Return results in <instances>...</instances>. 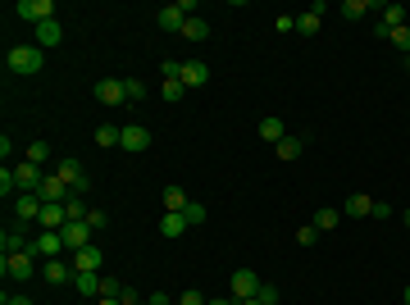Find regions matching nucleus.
Returning a JSON list of instances; mask_svg holds the SVG:
<instances>
[{"mask_svg":"<svg viewBox=\"0 0 410 305\" xmlns=\"http://www.w3.org/2000/svg\"><path fill=\"white\" fill-rule=\"evenodd\" d=\"M28 160H33L37 169H46V160H51V146H46V142H33V146H28Z\"/></svg>","mask_w":410,"mask_h":305,"instance_id":"nucleus-35","label":"nucleus"},{"mask_svg":"<svg viewBox=\"0 0 410 305\" xmlns=\"http://www.w3.org/2000/svg\"><path fill=\"white\" fill-rule=\"evenodd\" d=\"M42 205H46V201L37 196V192H23V196H14V219H19V228L37 223V219H42Z\"/></svg>","mask_w":410,"mask_h":305,"instance_id":"nucleus-8","label":"nucleus"},{"mask_svg":"<svg viewBox=\"0 0 410 305\" xmlns=\"http://www.w3.org/2000/svg\"><path fill=\"white\" fill-rule=\"evenodd\" d=\"M205 301H210V296H201V292H196V287H187V292L178 296V301H173V305H205Z\"/></svg>","mask_w":410,"mask_h":305,"instance_id":"nucleus-41","label":"nucleus"},{"mask_svg":"<svg viewBox=\"0 0 410 305\" xmlns=\"http://www.w3.org/2000/svg\"><path fill=\"white\" fill-rule=\"evenodd\" d=\"M60 237H64V251H82V246H91V223H64L60 228Z\"/></svg>","mask_w":410,"mask_h":305,"instance_id":"nucleus-13","label":"nucleus"},{"mask_svg":"<svg viewBox=\"0 0 410 305\" xmlns=\"http://www.w3.org/2000/svg\"><path fill=\"white\" fill-rule=\"evenodd\" d=\"M119 301H123V305H141V296L132 292V287H123V296H119Z\"/></svg>","mask_w":410,"mask_h":305,"instance_id":"nucleus-44","label":"nucleus"},{"mask_svg":"<svg viewBox=\"0 0 410 305\" xmlns=\"http://www.w3.org/2000/svg\"><path fill=\"white\" fill-rule=\"evenodd\" d=\"M14 178H19V196H23V192H42V183H46V174L37 169L33 160H23L19 169H14Z\"/></svg>","mask_w":410,"mask_h":305,"instance_id":"nucleus-15","label":"nucleus"},{"mask_svg":"<svg viewBox=\"0 0 410 305\" xmlns=\"http://www.w3.org/2000/svg\"><path fill=\"white\" fill-rule=\"evenodd\" d=\"M160 201H164V214H183V210L192 205V196H187V192H183L178 183H169V187H164V192H160Z\"/></svg>","mask_w":410,"mask_h":305,"instance_id":"nucleus-16","label":"nucleus"},{"mask_svg":"<svg viewBox=\"0 0 410 305\" xmlns=\"http://www.w3.org/2000/svg\"><path fill=\"white\" fill-rule=\"evenodd\" d=\"M314 228H319V232H333V228H337V210L324 205L319 214H314Z\"/></svg>","mask_w":410,"mask_h":305,"instance_id":"nucleus-32","label":"nucleus"},{"mask_svg":"<svg viewBox=\"0 0 410 305\" xmlns=\"http://www.w3.org/2000/svg\"><path fill=\"white\" fill-rule=\"evenodd\" d=\"M14 14L42 28V23H51V19H55V0H19V5H14Z\"/></svg>","mask_w":410,"mask_h":305,"instance_id":"nucleus-5","label":"nucleus"},{"mask_svg":"<svg viewBox=\"0 0 410 305\" xmlns=\"http://www.w3.org/2000/svg\"><path fill=\"white\" fill-rule=\"evenodd\" d=\"M274 28H278V33H296V14H278Z\"/></svg>","mask_w":410,"mask_h":305,"instance_id":"nucleus-43","label":"nucleus"},{"mask_svg":"<svg viewBox=\"0 0 410 305\" xmlns=\"http://www.w3.org/2000/svg\"><path fill=\"white\" fill-rule=\"evenodd\" d=\"M73 269L78 273H100V269H105V251H100L96 241L82 246V251H73Z\"/></svg>","mask_w":410,"mask_h":305,"instance_id":"nucleus-10","label":"nucleus"},{"mask_svg":"<svg viewBox=\"0 0 410 305\" xmlns=\"http://www.w3.org/2000/svg\"><path fill=\"white\" fill-rule=\"evenodd\" d=\"M183 37H187V41H205V37H210V23H205L201 14H192V19L183 23Z\"/></svg>","mask_w":410,"mask_h":305,"instance_id":"nucleus-26","label":"nucleus"},{"mask_svg":"<svg viewBox=\"0 0 410 305\" xmlns=\"http://www.w3.org/2000/svg\"><path fill=\"white\" fill-rule=\"evenodd\" d=\"M87 223H91V232H105V228H109V214H105V210H91V214H87Z\"/></svg>","mask_w":410,"mask_h":305,"instance_id":"nucleus-38","label":"nucleus"},{"mask_svg":"<svg viewBox=\"0 0 410 305\" xmlns=\"http://www.w3.org/2000/svg\"><path fill=\"white\" fill-rule=\"evenodd\" d=\"M55 174L64 178V187L73 192V196H87V187H91V178L82 174V164H78V160H60V164H55Z\"/></svg>","mask_w":410,"mask_h":305,"instance_id":"nucleus-3","label":"nucleus"},{"mask_svg":"<svg viewBox=\"0 0 410 305\" xmlns=\"http://www.w3.org/2000/svg\"><path fill=\"white\" fill-rule=\"evenodd\" d=\"M346 214H351V219H369V214H374V196L351 192V196H346Z\"/></svg>","mask_w":410,"mask_h":305,"instance_id":"nucleus-23","label":"nucleus"},{"mask_svg":"<svg viewBox=\"0 0 410 305\" xmlns=\"http://www.w3.org/2000/svg\"><path fill=\"white\" fill-rule=\"evenodd\" d=\"M183 232H192V223H187L183 214H164L160 219V237H183Z\"/></svg>","mask_w":410,"mask_h":305,"instance_id":"nucleus-24","label":"nucleus"},{"mask_svg":"<svg viewBox=\"0 0 410 305\" xmlns=\"http://www.w3.org/2000/svg\"><path fill=\"white\" fill-rule=\"evenodd\" d=\"M0 305H33V301H28V296H10V292H5V301H0Z\"/></svg>","mask_w":410,"mask_h":305,"instance_id":"nucleus-45","label":"nucleus"},{"mask_svg":"<svg viewBox=\"0 0 410 305\" xmlns=\"http://www.w3.org/2000/svg\"><path fill=\"white\" fill-rule=\"evenodd\" d=\"M37 196H42L46 205H64V201L73 196V192H69V187H64V178H60V174H55V169H51V174H46V183H42V192H37Z\"/></svg>","mask_w":410,"mask_h":305,"instance_id":"nucleus-11","label":"nucleus"},{"mask_svg":"<svg viewBox=\"0 0 410 305\" xmlns=\"http://www.w3.org/2000/svg\"><path fill=\"white\" fill-rule=\"evenodd\" d=\"M91 305H123V301H114V296H100V301H91Z\"/></svg>","mask_w":410,"mask_h":305,"instance_id":"nucleus-48","label":"nucleus"},{"mask_svg":"<svg viewBox=\"0 0 410 305\" xmlns=\"http://www.w3.org/2000/svg\"><path fill=\"white\" fill-rule=\"evenodd\" d=\"M141 305H151V301H141Z\"/></svg>","mask_w":410,"mask_h":305,"instance_id":"nucleus-52","label":"nucleus"},{"mask_svg":"<svg viewBox=\"0 0 410 305\" xmlns=\"http://www.w3.org/2000/svg\"><path fill=\"white\" fill-rule=\"evenodd\" d=\"M205 305H238V301H228V296H210Z\"/></svg>","mask_w":410,"mask_h":305,"instance_id":"nucleus-46","label":"nucleus"},{"mask_svg":"<svg viewBox=\"0 0 410 305\" xmlns=\"http://www.w3.org/2000/svg\"><path fill=\"white\" fill-rule=\"evenodd\" d=\"M123 87H128V100H146L151 96V87H146L141 77H123Z\"/></svg>","mask_w":410,"mask_h":305,"instance_id":"nucleus-33","label":"nucleus"},{"mask_svg":"<svg viewBox=\"0 0 410 305\" xmlns=\"http://www.w3.org/2000/svg\"><path fill=\"white\" fill-rule=\"evenodd\" d=\"M369 10H374V5H369V0H346V5H342V10H337V14H342L346 23H356V19H365Z\"/></svg>","mask_w":410,"mask_h":305,"instance_id":"nucleus-28","label":"nucleus"},{"mask_svg":"<svg viewBox=\"0 0 410 305\" xmlns=\"http://www.w3.org/2000/svg\"><path fill=\"white\" fill-rule=\"evenodd\" d=\"M160 96L169 100V105H178V100L187 96V87H183V82H178V77H173V82H160Z\"/></svg>","mask_w":410,"mask_h":305,"instance_id":"nucleus-31","label":"nucleus"},{"mask_svg":"<svg viewBox=\"0 0 410 305\" xmlns=\"http://www.w3.org/2000/svg\"><path fill=\"white\" fill-rule=\"evenodd\" d=\"M319 28H324V19H319V14H310V10H305L301 19H296V33H301V37H314Z\"/></svg>","mask_w":410,"mask_h":305,"instance_id":"nucleus-30","label":"nucleus"},{"mask_svg":"<svg viewBox=\"0 0 410 305\" xmlns=\"http://www.w3.org/2000/svg\"><path fill=\"white\" fill-rule=\"evenodd\" d=\"M296 241H301V246H314V241H319V228H314V223H301V232H296Z\"/></svg>","mask_w":410,"mask_h":305,"instance_id":"nucleus-39","label":"nucleus"},{"mask_svg":"<svg viewBox=\"0 0 410 305\" xmlns=\"http://www.w3.org/2000/svg\"><path fill=\"white\" fill-rule=\"evenodd\" d=\"M178 82H183L187 91H192V87H205V82H210V64H201V59H187V64H183V77H178Z\"/></svg>","mask_w":410,"mask_h":305,"instance_id":"nucleus-17","label":"nucleus"},{"mask_svg":"<svg viewBox=\"0 0 410 305\" xmlns=\"http://www.w3.org/2000/svg\"><path fill=\"white\" fill-rule=\"evenodd\" d=\"M100 296H114V301H119L123 283H119V278H109V273H100Z\"/></svg>","mask_w":410,"mask_h":305,"instance_id":"nucleus-36","label":"nucleus"},{"mask_svg":"<svg viewBox=\"0 0 410 305\" xmlns=\"http://www.w3.org/2000/svg\"><path fill=\"white\" fill-rule=\"evenodd\" d=\"M260 287H265V283H260L256 269H238V273H233V301H251Z\"/></svg>","mask_w":410,"mask_h":305,"instance_id":"nucleus-9","label":"nucleus"},{"mask_svg":"<svg viewBox=\"0 0 410 305\" xmlns=\"http://www.w3.org/2000/svg\"><path fill=\"white\" fill-rule=\"evenodd\" d=\"M91 91H96L100 105H123V100H128V87H123L119 77H100V82H96Z\"/></svg>","mask_w":410,"mask_h":305,"instance_id":"nucleus-12","label":"nucleus"},{"mask_svg":"<svg viewBox=\"0 0 410 305\" xmlns=\"http://www.w3.org/2000/svg\"><path fill=\"white\" fill-rule=\"evenodd\" d=\"M23 232H28V228H19V223L0 232V255H23V251H28V246H33V237H23Z\"/></svg>","mask_w":410,"mask_h":305,"instance_id":"nucleus-14","label":"nucleus"},{"mask_svg":"<svg viewBox=\"0 0 410 305\" xmlns=\"http://www.w3.org/2000/svg\"><path fill=\"white\" fill-rule=\"evenodd\" d=\"M301 155V137H283L278 142V160H296Z\"/></svg>","mask_w":410,"mask_h":305,"instance_id":"nucleus-34","label":"nucleus"},{"mask_svg":"<svg viewBox=\"0 0 410 305\" xmlns=\"http://www.w3.org/2000/svg\"><path fill=\"white\" fill-rule=\"evenodd\" d=\"M0 273L23 283V278H33V273H37V255H28V251H23V255H0Z\"/></svg>","mask_w":410,"mask_h":305,"instance_id":"nucleus-6","label":"nucleus"},{"mask_svg":"<svg viewBox=\"0 0 410 305\" xmlns=\"http://www.w3.org/2000/svg\"><path fill=\"white\" fill-rule=\"evenodd\" d=\"M64 41V28H60V23H42V28H37V46H42V50H55V46Z\"/></svg>","mask_w":410,"mask_h":305,"instance_id":"nucleus-21","label":"nucleus"},{"mask_svg":"<svg viewBox=\"0 0 410 305\" xmlns=\"http://www.w3.org/2000/svg\"><path fill=\"white\" fill-rule=\"evenodd\" d=\"M183 219L192 223V228H201V223H205V205H201V201H192V205L183 210Z\"/></svg>","mask_w":410,"mask_h":305,"instance_id":"nucleus-37","label":"nucleus"},{"mask_svg":"<svg viewBox=\"0 0 410 305\" xmlns=\"http://www.w3.org/2000/svg\"><path fill=\"white\" fill-rule=\"evenodd\" d=\"M238 305H265V301H260V296H251V301H238Z\"/></svg>","mask_w":410,"mask_h":305,"instance_id":"nucleus-49","label":"nucleus"},{"mask_svg":"<svg viewBox=\"0 0 410 305\" xmlns=\"http://www.w3.org/2000/svg\"><path fill=\"white\" fill-rule=\"evenodd\" d=\"M28 255H37V260H60V255H64V237H60V232H37Z\"/></svg>","mask_w":410,"mask_h":305,"instance_id":"nucleus-4","label":"nucleus"},{"mask_svg":"<svg viewBox=\"0 0 410 305\" xmlns=\"http://www.w3.org/2000/svg\"><path fill=\"white\" fill-rule=\"evenodd\" d=\"M260 301H265V305H278V287H274V283H265V287H260Z\"/></svg>","mask_w":410,"mask_h":305,"instance_id":"nucleus-42","label":"nucleus"},{"mask_svg":"<svg viewBox=\"0 0 410 305\" xmlns=\"http://www.w3.org/2000/svg\"><path fill=\"white\" fill-rule=\"evenodd\" d=\"M192 14H196L192 0H173V5H164V10L155 14V28H160V33H183V23L192 19Z\"/></svg>","mask_w":410,"mask_h":305,"instance_id":"nucleus-2","label":"nucleus"},{"mask_svg":"<svg viewBox=\"0 0 410 305\" xmlns=\"http://www.w3.org/2000/svg\"><path fill=\"white\" fill-rule=\"evenodd\" d=\"M256 132H260V142H274V146H278L283 137H287V123H283V119H274V114H265Z\"/></svg>","mask_w":410,"mask_h":305,"instance_id":"nucleus-18","label":"nucleus"},{"mask_svg":"<svg viewBox=\"0 0 410 305\" xmlns=\"http://www.w3.org/2000/svg\"><path fill=\"white\" fill-rule=\"evenodd\" d=\"M119 151H128V155H146V151H151V128H141V123H123V142H119Z\"/></svg>","mask_w":410,"mask_h":305,"instance_id":"nucleus-7","label":"nucleus"},{"mask_svg":"<svg viewBox=\"0 0 410 305\" xmlns=\"http://www.w3.org/2000/svg\"><path fill=\"white\" fill-rule=\"evenodd\" d=\"M151 305H173V301H169L164 292H155V296H151Z\"/></svg>","mask_w":410,"mask_h":305,"instance_id":"nucleus-47","label":"nucleus"},{"mask_svg":"<svg viewBox=\"0 0 410 305\" xmlns=\"http://www.w3.org/2000/svg\"><path fill=\"white\" fill-rule=\"evenodd\" d=\"M5 68H10V73H19V77H37L46 68V50L42 46H10V50H5Z\"/></svg>","mask_w":410,"mask_h":305,"instance_id":"nucleus-1","label":"nucleus"},{"mask_svg":"<svg viewBox=\"0 0 410 305\" xmlns=\"http://www.w3.org/2000/svg\"><path fill=\"white\" fill-rule=\"evenodd\" d=\"M119 142H123L119 123H100V128H96V146H105V151H109V146H119Z\"/></svg>","mask_w":410,"mask_h":305,"instance_id":"nucleus-27","label":"nucleus"},{"mask_svg":"<svg viewBox=\"0 0 410 305\" xmlns=\"http://www.w3.org/2000/svg\"><path fill=\"white\" fill-rule=\"evenodd\" d=\"M388 41H392V46H401V50H410V28H392Z\"/></svg>","mask_w":410,"mask_h":305,"instance_id":"nucleus-40","label":"nucleus"},{"mask_svg":"<svg viewBox=\"0 0 410 305\" xmlns=\"http://www.w3.org/2000/svg\"><path fill=\"white\" fill-rule=\"evenodd\" d=\"M406 305H410V287H406Z\"/></svg>","mask_w":410,"mask_h":305,"instance_id":"nucleus-51","label":"nucleus"},{"mask_svg":"<svg viewBox=\"0 0 410 305\" xmlns=\"http://www.w3.org/2000/svg\"><path fill=\"white\" fill-rule=\"evenodd\" d=\"M37 223H42V232H60L69 223V214H64V205H42V219H37Z\"/></svg>","mask_w":410,"mask_h":305,"instance_id":"nucleus-19","label":"nucleus"},{"mask_svg":"<svg viewBox=\"0 0 410 305\" xmlns=\"http://www.w3.org/2000/svg\"><path fill=\"white\" fill-rule=\"evenodd\" d=\"M64 214H69V223H82L91 210H87V196H69L64 201Z\"/></svg>","mask_w":410,"mask_h":305,"instance_id":"nucleus-29","label":"nucleus"},{"mask_svg":"<svg viewBox=\"0 0 410 305\" xmlns=\"http://www.w3.org/2000/svg\"><path fill=\"white\" fill-rule=\"evenodd\" d=\"M378 14H383V19H378V23H383L388 33H392V28H406V5H383V10H378Z\"/></svg>","mask_w":410,"mask_h":305,"instance_id":"nucleus-25","label":"nucleus"},{"mask_svg":"<svg viewBox=\"0 0 410 305\" xmlns=\"http://www.w3.org/2000/svg\"><path fill=\"white\" fill-rule=\"evenodd\" d=\"M73 287L87 301H100V273H73Z\"/></svg>","mask_w":410,"mask_h":305,"instance_id":"nucleus-22","label":"nucleus"},{"mask_svg":"<svg viewBox=\"0 0 410 305\" xmlns=\"http://www.w3.org/2000/svg\"><path fill=\"white\" fill-rule=\"evenodd\" d=\"M42 273H46V283H73V273H78V269H73L69 260H46V269H42Z\"/></svg>","mask_w":410,"mask_h":305,"instance_id":"nucleus-20","label":"nucleus"},{"mask_svg":"<svg viewBox=\"0 0 410 305\" xmlns=\"http://www.w3.org/2000/svg\"><path fill=\"white\" fill-rule=\"evenodd\" d=\"M406 228H410V210H406Z\"/></svg>","mask_w":410,"mask_h":305,"instance_id":"nucleus-50","label":"nucleus"}]
</instances>
